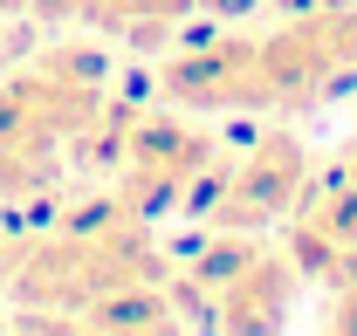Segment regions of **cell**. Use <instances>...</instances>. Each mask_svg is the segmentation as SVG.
Returning a JSON list of instances; mask_svg holds the SVG:
<instances>
[{"mask_svg":"<svg viewBox=\"0 0 357 336\" xmlns=\"http://www.w3.org/2000/svg\"><path fill=\"white\" fill-rule=\"evenodd\" d=\"M158 89L178 110H213V117H227V110H275L261 35H206V42L178 48L158 69Z\"/></svg>","mask_w":357,"mask_h":336,"instance_id":"obj_5","label":"cell"},{"mask_svg":"<svg viewBox=\"0 0 357 336\" xmlns=\"http://www.w3.org/2000/svg\"><path fill=\"white\" fill-rule=\"evenodd\" d=\"M261 55H268L275 110L330 103L357 76V7H316V14L282 21L275 35H261Z\"/></svg>","mask_w":357,"mask_h":336,"instance_id":"obj_3","label":"cell"},{"mask_svg":"<svg viewBox=\"0 0 357 336\" xmlns=\"http://www.w3.org/2000/svg\"><path fill=\"white\" fill-rule=\"evenodd\" d=\"M316 158L296 130H261L241 158L227 165H206V178L192 185L185 206L199 213L206 227H227V234H261L268 220H289V206L310 192Z\"/></svg>","mask_w":357,"mask_h":336,"instance_id":"obj_2","label":"cell"},{"mask_svg":"<svg viewBox=\"0 0 357 336\" xmlns=\"http://www.w3.org/2000/svg\"><path fill=\"white\" fill-rule=\"evenodd\" d=\"M213 165V137L185 117H131L117 151V199L131 213H165L192 199V185Z\"/></svg>","mask_w":357,"mask_h":336,"instance_id":"obj_4","label":"cell"},{"mask_svg":"<svg viewBox=\"0 0 357 336\" xmlns=\"http://www.w3.org/2000/svg\"><path fill=\"white\" fill-rule=\"evenodd\" d=\"M330 330H357V275L330 289Z\"/></svg>","mask_w":357,"mask_h":336,"instance_id":"obj_8","label":"cell"},{"mask_svg":"<svg viewBox=\"0 0 357 336\" xmlns=\"http://www.w3.org/2000/svg\"><path fill=\"white\" fill-rule=\"evenodd\" d=\"M192 14H213V21H241V14H255L261 0H185Z\"/></svg>","mask_w":357,"mask_h":336,"instance_id":"obj_9","label":"cell"},{"mask_svg":"<svg viewBox=\"0 0 357 336\" xmlns=\"http://www.w3.org/2000/svg\"><path fill=\"white\" fill-rule=\"evenodd\" d=\"M337 171H344V178H351V185H357V137H351V144H344V165H337Z\"/></svg>","mask_w":357,"mask_h":336,"instance_id":"obj_10","label":"cell"},{"mask_svg":"<svg viewBox=\"0 0 357 336\" xmlns=\"http://www.w3.org/2000/svg\"><path fill=\"white\" fill-rule=\"evenodd\" d=\"M289 261L303 268V282H351L357 275V185L337 178H310V192L289 206Z\"/></svg>","mask_w":357,"mask_h":336,"instance_id":"obj_6","label":"cell"},{"mask_svg":"<svg viewBox=\"0 0 357 336\" xmlns=\"http://www.w3.org/2000/svg\"><path fill=\"white\" fill-rule=\"evenodd\" d=\"M151 275H158V254L144 247V213H131L124 199L76 213L55 240H42L14 261V289L28 302H62L76 316L96 295L124 289V282H151Z\"/></svg>","mask_w":357,"mask_h":336,"instance_id":"obj_1","label":"cell"},{"mask_svg":"<svg viewBox=\"0 0 357 336\" xmlns=\"http://www.w3.org/2000/svg\"><path fill=\"white\" fill-rule=\"evenodd\" d=\"M42 21H83V28H110L131 42H165L178 21L192 14L185 0H28Z\"/></svg>","mask_w":357,"mask_h":336,"instance_id":"obj_7","label":"cell"},{"mask_svg":"<svg viewBox=\"0 0 357 336\" xmlns=\"http://www.w3.org/2000/svg\"><path fill=\"white\" fill-rule=\"evenodd\" d=\"M14 261H21V254L7 247V234H0V282H7V275H14Z\"/></svg>","mask_w":357,"mask_h":336,"instance_id":"obj_11","label":"cell"}]
</instances>
